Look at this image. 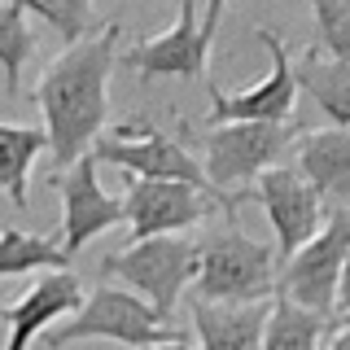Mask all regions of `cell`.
I'll return each instance as SVG.
<instances>
[{
    "mask_svg": "<svg viewBox=\"0 0 350 350\" xmlns=\"http://www.w3.org/2000/svg\"><path fill=\"white\" fill-rule=\"evenodd\" d=\"M118 36H123V27L109 22L101 36L62 49V57L49 62V70L40 75L36 92H31V101L44 109V140H49V153L62 171L75 167L105 127Z\"/></svg>",
    "mask_w": 350,
    "mask_h": 350,
    "instance_id": "obj_1",
    "label": "cell"
},
{
    "mask_svg": "<svg viewBox=\"0 0 350 350\" xmlns=\"http://www.w3.org/2000/svg\"><path fill=\"white\" fill-rule=\"evenodd\" d=\"M302 131L298 118L289 123H219V127H202L180 123L175 140L197 158V167L206 171L215 193L237 197V184L254 180V175L280 167V153L293 145V136Z\"/></svg>",
    "mask_w": 350,
    "mask_h": 350,
    "instance_id": "obj_2",
    "label": "cell"
},
{
    "mask_svg": "<svg viewBox=\"0 0 350 350\" xmlns=\"http://www.w3.org/2000/svg\"><path fill=\"white\" fill-rule=\"evenodd\" d=\"M92 158H96V162H109V167H118V171H127V180L189 184V189L206 193V197H215V202H224L228 224H237V206L254 202V189H241L237 197L215 193V189H211V180H206V171L197 167L193 153L184 149L175 136L158 131V127L149 123V118H127V123H118L109 140H96V145H92Z\"/></svg>",
    "mask_w": 350,
    "mask_h": 350,
    "instance_id": "obj_3",
    "label": "cell"
},
{
    "mask_svg": "<svg viewBox=\"0 0 350 350\" xmlns=\"http://www.w3.org/2000/svg\"><path fill=\"white\" fill-rule=\"evenodd\" d=\"M276 245L254 241L237 228L215 232L206 241H197V302H224V306H250V302H267L276 293Z\"/></svg>",
    "mask_w": 350,
    "mask_h": 350,
    "instance_id": "obj_4",
    "label": "cell"
},
{
    "mask_svg": "<svg viewBox=\"0 0 350 350\" xmlns=\"http://www.w3.org/2000/svg\"><path fill=\"white\" fill-rule=\"evenodd\" d=\"M44 342H49V350H66L70 342H118L131 350H149L184 342V333L175 324H162L145 298L118 289V284H96L79 302V311L44 333Z\"/></svg>",
    "mask_w": 350,
    "mask_h": 350,
    "instance_id": "obj_5",
    "label": "cell"
},
{
    "mask_svg": "<svg viewBox=\"0 0 350 350\" xmlns=\"http://www.w3.org/2000/svg\"><path fill=\"white\" fill-rule=\"evenodd\" d=\"M101 276H114L127 284V293L145 298L162 324L175 320V302L197 276V241L184 237H153V241H127V250L101 258Z\"/></svg>",
    "mask_w": 350,
    "mask_h": 350,
    "instance_id": "obj_6",
    "label": "cell"
},
{
    "mask_svg": "<svg viewBox=\"0 0 350 350\" xmlns=\"http://www.w3.org/2000/svg\"><path fill=\"white\" fill-rule=\"evenodd\" d=\"M350 258V206H328L324 228L276 271V298L337 320V280Z\"/></svg>",
    "mask_w": 350,
    "mask_h": 350,
    "instance_id": "obj_7",
    "label": "cell"
},
{
    "mask_svg": "<svg viewBox=\"0 0 350 350\" xmlns=\"http://www.w3.org/2000/svg\"><path fill=\"white\" fill-rule=\"evenodd\" d=\"M219 18H224V5L211 0V5H197V0H180L175 9V27L162 31L153 40H140L136 49H127L123 62L140 83L167 79V75H180V79H202L206 57H211V44L219 31Z\"/></svg>",
    "mask_w": 350,
    "mask_h": 350,
    "instance_id": "obj_8",
    "label": "cell"
},
{
    "mask_svg": "<svg viewBox=\"0 0 350 350\" xmlns=\"http://www.w3.org/2000/svg\"><path fill=\"white\" fill-rule=\"evenodd\" d=\"M254 36H258L262 49L271 53L267 79L254 83L250 92H237V96H228L224 88L211 83V127H219V123H289L293 118L298 79H293L289 49H284V40L271 27H258Z\"/></svg>",
    "mask_w": 350,
    "mask_h": 350,
    "instance_id": "obj_9",
    "label": "cell"
},
{
    "mask_svg": "<svg viewBox=\"0 0 350 350\" xmlns=\"http://www.w3.org/2000/svg\"><path fill=\"white\" fill-rule=\"evenodd\" d=\"M49 184L62 193V250L66 258L79 254L92 237H101L105 228H118L127 224L123 215V197H109L101 189V180H96V158L92 153H83L79 162H75L70 171H57L49 175Z\"/></svg>",
    "mask_w": 350,
    "mask_h": 350,
    "instance_id": "obj_10",
    "label": "cell"
},
{
    "mask_svg": "<svg viewBox=\"0 0 350 350\" xmlns=\"http://www.w3.org/2000/svg\"><path fill=\"white\" fill-rule=\"evenodd\" d=\"M254 202L267 211V224H271V232H276V258H280V267L324 228V211H328V206L320 202V193H315L293 167L262 171L258 175V189H254Z\"/></svg>",
    "mask_w": 350,
    "mask_h": 350,
    "instance_id": "obj_11",
    "label": "cell"
},
{
    "mask_svg": "<svg viewBox=\"0 0 350 350\" xmlns=\"http://www.w3.org/2000/svg\"><path fill=\"white\" fill-rule=\"evenodd\" d=\"M211 211H224V202L189 189V184L127 180V193H123V215L131 224V241L175 237V232H184V228L202 224Z\"/></svg>",
    "mask_w": 350,
    "mask_h": 350,
    "instance_id": "obj_12",
    "label": "cell"
},
{
    "mask_svg": "<svg viewBox=\"0 0 350 350\" xmlns=\"http://www.w3.org/2000/svg\"><path fill=\"white\" fill-rule=\"evenodd\" d=\"M79 302H83V289H79L75 271H49V276H40L14 306L0 311V320L9 328L5 350H31V342L49 333L53 320L79 311Z\"/></svg>",
    "mask_w": 350,
    "mask_h": 350,
    "instance_id": "obj_13",
    "label": "cell"
},
{
    "mask_svg": "<svg viewBox=\"0 0 350 350\" xmlns=\"http://www.w3.org/2000/svg\"><path fill=\"white\" fill-rule=\"evenodd\" d=\"M298 175L328 206L350 202V127H320L298 140Z\"/></svg>",
    "mask_w": 350,
    "mask_h": 350,
    "instance_id": "obj_14",
    "label": "cell"
},
{
    "mask_svg": "<svg viewBox=\"0 0 350 350\" xmlns=\"http://www.w3.org/2000/svg\"><path fill=\"white\" fill-rule=\"evenodd\" d=\"M271 302L224 306V302H197L193 298V333L197 350H262V324Z\"/></svg>",
    "mask_w": 350,
    "mask_h": 350,
    "instance_id": "obj_15",
    "label": "cell"
},
{
    "mask_svg": "<svg viewBox=\"0 0 350 350\" xmlns=\"http://www.w3.org/2000/svg\"><path fill=\"white\" fill-rule=\"evenodd\" d=\"M293 79L315 105L333 118V127H350V62H328L320 49H302Z\"/></svg>",
    "mask_w": 350,
    "mask_h": 350,
    "instance_id": "obj_16",
    "label": "cell"
},
{
    "mask_svg": "<svg viewBox=\"0 0 350 350\" xmlns=\"http://www.w3.org/2000/svg\"><path fill=\"white\" fill-rule=\"evenodd\" d=\"M333 333L337 320H320L315 311L276 298L267 306V324H262V350H328Z\"/></svg>",
    "mask_w": 350,
    "mask_h": 350,
    "instance_id": "obj_17",
    "label": "cell"
},
{
    "mask_svg": "<svg viewBox=\"0 0 350 350\" xmlns=\"http://www.w3.org/2000/svg\"><path fill=\"white\" fill-rule=\"evenodd\" d=\"M49 149L40 127H18V123H0V193L27 211V180L36 158Z\"/></svg>",
    "mask_w": 350,
    "mask_h": 350,
    "instance_id": "obj_18",
    "label": "cell"
},
{
    "mask_svg": "<svg viewBox=\"0 0 350 350\" xmlns=\"http://www.w3.org/2000/svg\"><path fill=\"white\" fill-rule=\"evenodd\" d=\"M66 250L57 237H31L18 228H0V280L31 271H66Z\"/></svg>",
    "mask_w": 350,
    "mask_h": 350,
    "instance_id": "obj_19",
    "label": "cell"
},
{
    "mask_svg": "<svg viewBox=\"0 0 350 350\" xmlns=\"http://www.w3.org/2000/svg\"><path fill=\"white\" fill-rule=\"evenodd\" d=\"M36 27L27 18L22 0H0V70H5V92L18 96L22 92V70L36 57Z\"/></svg>",
    "mask_w": 350,
    "mask_h": 350,
    "instance_id": "obj_20",
    "label": "cell"
},
{
    "mask_svg": "<svg viewBox=\"0 0 350 350\" xmlns=\"http://www.w3.org/2000/svg\"><path fill=\"white\" fill-rule=\"evenodd\" d=\"M22 5H27L31 22H44V27L57 31V36L66 40V49L101 36V31L109 27L105 14L96 5H88V0H22Z\"/></svg>",
    "mask_w": 350,
    "mask_h": 350,
    "instance_id": "obj_21",
    "label": "cell"
},
{
    "mask_svg": "<svg viewBox=\"0 0 350 350\" xmlns=\"http://www.w3.org/2000/svg\"><path fill=\"white\" fill-rule=\"evenodd\" d=\"M320 53L328 62H350V0H315L311 5Z\"/></svg>",
    "mask_w": 350,
    "mask_h": 350,
    "instance_id": "obj_22",
    "label": "cell"
},
{
    "mask_svg": "<svg viewBox=\"0 0 350 350\" xmlns=\"http://www.w3.org/2000/svg\"><path fill=\"white\" fill-rule=\"evenodd\" d=\"M337 324H350V258L342 267V280H337Z\"/></svg>",
    "mask_w": 350,
    "mask_h": 350,
    "instance_id": "obj_23",
    "label": "cell"
},
{
    "mask_svg": "<svg viewBox=\"0 0 350 350\" xmlns=\"http://www.w3.org/2000/svg\"><path fill=\"white\" fill-rule=\"evenodd\" d=\"M328 350H350V324H337V333L328 337Z\"/></svg>",
    "mask_w": 350,
    "mask_h": 350,
    "instance_id": "obj_24",
    "label": "cell"
},
{
    "mask_svg": "<svg viewBox=\"0 0 350 350\" xmlns=\"http://www.w3.org/2000/svg\"><path fill=\"white\" fill-rule=\"evenodd\" d=\"M149 350H197L193 342H167V346H149Z\"/></svg>",
    "mask_w": 350,
    "mask_h": 350,
    "instance_id": "obj_25",
    "label": "cell"
}]
</instances>
